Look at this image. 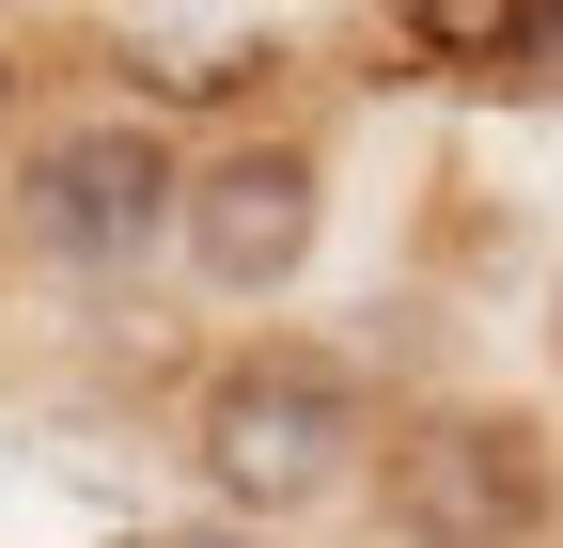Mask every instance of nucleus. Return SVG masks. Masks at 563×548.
Instances as JSON below:
<instances>
[{
	"label": "nucleus",
	"instance_id": "nucleus-5",
	"mask_svg": "<svg viewBox=\"0 0 563 548\" xmlns=\"http://www.w3.org/2000/svg\"><path fill=\"white\" fill-rule=\"evenodd\" d=\"M95 63H110V110H141V125H235L266 79H282V17H188V0H141V17H110L95 32Z\"/></svg>",
	"mask_w": 563,
	"mask_h": 548
},
{
	"label": "nucleus",
	"instance_id": "nucleus-2",
	"mask_svg": "<svg viewBox=\"0 0 563 548\" xmlns=\"http://www.w3.org/2000/svg\"><path fill=\"white\" fill-rule=\"evenodd\" d=\"M16 251L63 266V283H141L173 235H188V157H173V125H141V110H63L16 142Z\"/></svg>",
	"mask_w": 563,
	"mask_h": 548
},
{
	"label": "nucleus",
	"instance_id": "nucleus-9",
	"mask_svg": "<svg viewBox=\"0 0 563 548\" xmlns=\"http://www.w3.org/2000/svg\"><path fill=\"white\" fill-rule=\"evenodd\" d=\"M157 548H203V533H157Z\"/></svg>",
	"mask_w": 563,
	"mask_h": 548
},
{
	"label": "nucleus",
	"instance_id": "nucleus-7",
	"mask_svg": "<svg viewBox=\"0 0 563 548\" xmlns=\"http://www.w3.org/2000/svg\"><path fill=\"white\" fill-rule=\"evenodd\" d=\"M517 95H563V0H517Z\"/></svg>",
	"mask_w": 563,
	"mask_h": 548
},
{
	"label": "nucleus",
	"instance_id": "nucleus-6",
	"mask_svg": "<svg viewBox=\"0 0 563 548\" xmlns=\"http://www.w3.org/2000/svg\"><path fill=\"white\" fill-rule=\"evenodd\" d=\"M376 63H407V79H470V95H517V17H501V0H422V17L376 32Z\"/></svg>",
	"mask_w": 563,
	"mask_h": 548
},
{
	"label": "nucleus",
	"instance_id": "nucleus-1",
	"mask_svg": "<svg viewBox=\"0 0 563 548\" xmlns=\"http://www.w3.org/2000/svg\"><path fill=\"white\" fill-rule=\"evenodd\" d=\"M376 454H391L376 376L344 361V346H298V329L220 346L203 392H188V470H203L235 517H266V533H298V517H329V502H376Z\"/></svg>",
	"mask_w": 563,
	"mask_h": 548
},
{
	"label": "nucleus",
	"instance_id": "nucleus-3",
	"mask_svg": "<svg viewBox=\"0 0 563 548\" xmlns=\"http://www.w3.org/2000/svg\"><path fill=\"white\" fill-rule=\"evenodd\" d=\"M376 533L391 548H548L563 533V454L517 407H407L376 454Z\"/></svg>",
	"mask_w": 563,
	"mask_h": 548
},
{
	"label": "nucleus",
	"instance_id": "nucleus-4",
	"mask_svg": "<svg viewBox=\"0 0 563 548\" xmlns=\"http://www.w3.org/2000/svg\"><path fill=\"white\" fill-rule=\"evenodd\" d=\"M313 235H329V157L298 142V125H235V142L188 157V235H173V266H188L220 314L282 298V283L313 266Z\"/></svg>",
	"mask_w": 563,
	"mask_h": 548
},
{
	"label": "nucleus",
	"instance_id": "nucleus-8",
	"mask_svg": "<svg viewBox=\"0 0 563 548\" xmlns=\"http://www.w3.org/2000/svg\"><path fill=\"white\" fill-rule=\"evenodd\" d=\"M0 110H16V47H0Z\"/></svg>",
	"mask_w": 563,
	"mask_h": 548
}]
</instances>
